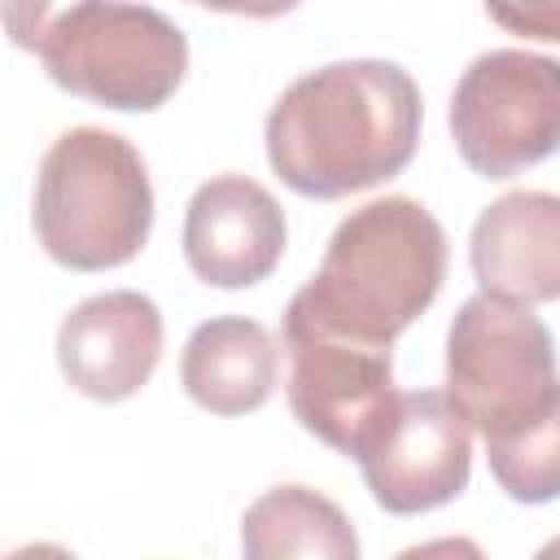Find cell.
<instances>
[{"mask_svg": "<svg viewBox=\"0 0 560 560\" xmlns=\"http://www.w3.org/2000/svg\"><path fill=\"white\" fill-rule=\"evenodd\" d=\"M420 88L394 61H332L280 92L267 162L302 197L332 201L394 179L420 144Z\"/></svg>", "mask_w": 560, "mask_h": 560, "instance_id": "1", "label": "cell"}, {"mask_svg": "<svg viewBox=\"0 0 560 560\" xmlns=\"http://www.w3.org/2000/svg\"><path fill=\"white\" fill-rule=\"evenodd\" d=\"M446 280V232L411 197H381L341 219L319 271L293 293L284 324L394 346Z\"/></svg>", "mask_w": 560, "mask_h": 560, "instance_id": "2", "label": "cell"}, {"mask_svg": "<svg viewBox=\"0 0 560 560\" xmlns=\"http://www.w3.org/2000/svg\"><path fill=\"white\" fill-rule=\"evenodd\" d=\"M35 236L70 271L131 262L153 228V188L131 140L74 127L57 136L35 175Z\"/></svg>", "mask_w": 560, "mask_h": 560, "instance_id": "3", "label": "cell"}, {"mask_svg": "<svg viewBox=\"0 0 560 560\" xmlns=\"http://www.w3.org/2000/svg\"><path fill=\"white\" fill-rule=\"evenodd\" d=\"M446 394L486 442L551 411L560 402V368L547 324L525 302L468 298L446 332Z\"/></svg>", "mask_w": 560, "mask_h": 560, "instance_id": "4", "label": "cell"}, {"mask_svg": "<svg viewBox=\"0 0 560 560\" xmlns=\"http://www.w3.org/2000/svg\"><path fill=\"white\" fill-rule=\"evenodd\" d=\"M39 61L70 96L144 114L175 96L188 70V39L149 4L88 0L39 44Z\"/></svg>", "mask_w": 560, "mask_h": 560, "instance_id": "5", "label": "cell"}, {"mask_svg": "<svg viewBox=\"0 0 560 560\" xmlns=\"http://www.w3.org/2000/svg\"><path fill=\"white\" fill-rule=\"evenodd\" d=\"M451 136L486 179H512L560 153V61L521 48L481 52L455 83Z\"/></svg>", "mask_w": 560, "mask_h": 560, "instance_id": "6", "label": "cell"}, {"mask_svg": "<svg viewBox=\"0 0 560 560\" xmlns=\"http://www.w3.org/2000/svg\"><path fill=\"white\" fill-rule=\"evenodd\" d=\"M359 468L385 512H433L468 486L472 424L442 389L394 394L389 411L359 451Z\"/></svg>", "mask_w": 560, "mask_h": 560, "instance_id": "7", "label": "cell"}, {"mask_svg": "<svg viewBox=\"0 0 560 560\" xmlns=\"http://www.w3.org/2000/svg\"><path fill=\"white\" fill-rule=\"evenodd\" d=\"M284 354H289V407L306 433L324 446L354 455L381 424L394 402V363L389 346L350 341L337 332L284 324Z\"/></svg>", "mask_w": 560, "mask_h": 560, "instance_id": "8", "label": "cell"}, {"mask_svg": "<svg viewBox=\"0 0 560 560\" xmlns=\"http://www.w3.org/2000/svg\"><path fill=\"white\" fill-rule=\"evenodd\" d=\"M158 359H162V311L136 289L96 293L79 302L57 328L61 376L96 402H122L140 394Z\"/></svg>", "mask_w": 560, "mask_h": 560, "instance_id": "9", "label": "cell"}, {"mask_svg": "<svg viewBox=\"0 0 560 560\" xmlns=\"http://www.w3.org/2000/svg\"><path fill=\"white\" fill-rule=\"evenodd\" d=\"M284 254V210L245 179L219 175L201 184L184 214V258L197 280L214 289H249L276 271Z\"/></svg>", "mask_w": 560, "mask_h": 560, "instance_id": "10", "label": "cell"}, {"mask_svg": "<svg viewBox=\"0 0 560 560\" xmlns=\"http://www.w3.org/2000/svg\"><path fill=\"white\" fill-rule=\"evenodd\" d=\"M481 293L512 302H560V197L508 192L481 210L468 241Z\"/></svg>", "mask_w": 560, "mask_h": 560, "instance_id": "11", "label": "cell"}, {"mask_svg": "<svg viewBox=\"0 0 560 560\" xmlns=\"http://www.w3.org/2000/svg\"><path fill=\"white\" fill-rule=\"evenodd\" d=\"M280 376L276 341L262 324L245 315L206 319L179 359V381L188 398L214 416H245L258 411Z\"/></svg>", "mask_w": 560, "mask_h": 560, "instance_id": "12", "label": "cell"}, {"mask_svg": "<svg viewBox=\"0 0 560 560\" xmlns=\"http://www.w3.org/2000/svg\"><path fill=\"white\" fill-rule=\"evenodd\" d=\"M241 547L249 560H289V556H319V560H354L359 538L346 512L306 490V486H276L245 508Z\"/></svg>", "mask_w": 560, "mask_h": 560, "instance_id": "13", "label": "cell"}, {"mask_svg": "<svg viewBox=\"0 0 560 560\" xmlns=\"http://www.w3.org/2000/svg\"><path fill=\"white\" fill-rule=\"evenodd\" d=\"M486 459L508 499L516 503L560 499V402L538 420L486 442Z\"/></svg>", "mask_w": 560, "mask_h": 560, "instance_id": "14", "label": "cell"}, {"mask_svg": "<svg viewBox=\"0 0 560 560\" xmlns=\"http://www.w3.org/2000/svg\"><path fill=\"white\" fill-rule=\"evenodd\" d=\"M88 0H4V31L18 48L39 52V44Z\"/></svg>", "mask_w": 560, "mask_h": 560, "instance_id": "15", "label": "cell"}, {"mask_svg": "<svg viewBox=\"0 0 560 560\" xmlns=\"http://www.w3.org/2000/svg\"><path fill=\"white\" fill-rule=\"evenodd\" d=\"M486 13L512 35L560 44V0H486Z\"/></svg>", "mask_w": 560, "mask_h": 560, "instance_id": "16", "label": "cell"}, {"mask_svg": "<svg viewBox=\"0 0 560 560\" xmlns=\"http://www.w3.org/2000/svg\"><path fill=\"white\" fill-rule=\"evenodd\" d=\"M201 9H219V13H241V18H280L289 9H298L302 0H192Z\"/></svg>", "mask_w": 560, "mask_h": 560, "instance_id": "17", "label": "cell"}]
</instances>
